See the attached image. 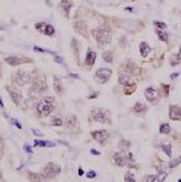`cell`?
Instances as JSON below:
<instances>
[{"label": "cell", "instance_id": "4fadbf2b", "mask_svg": "<svg viewBox=\"0 0 181 182\" xmlns=\"http://www.w3.org/2000/svg\"><path fill=\"white\" fill-rule=\"evenodd\" d=\"M10 95H11L15 104H20V101H21V93L20 92L15 91V89H10Z\"/></svg>", "mask_w": 181, "mask_h": 182}, {"label": "cell", "instance_id": "74e56055", "mask_svg": "<svg viewBox=\"0 0 181 182\" xmlns=\"http://www.w3.org/2000/svg\"><path fill=\"white\" fill-rule=\"evenodd\" d=\"M90 153H92V154H99V152L94 151V150H90Z\"/></svg>", "mask_w": 181, "mask_h": 182}, {"label": "cell", "instance_id": "4dcf8cb0", "mask_svg": "<svg viewBox=\"0 0 181 182\" xmlns=\"http://www.w3.org/2000/svg\"><path fill=\"white\" fill-rule=\"evenodd\" d=\"M181 162V156H180V158H179V159H178V160H175V162H173V163H172V162H170V164H169V166H170V168H173V166H175V165H176V164H179V163H180Z\"/></svg>", "mask_w": 181, "mask_h": 182}, {"label": "cell", "instance_id": "52a82bcc", "mask_svg": "<svg viewBox=\"0 0 181 182\" xmlns=\"http://www.w3.org/2000/svg\"><path fill=\"white\" fill-rule=\"evenodd\" d=\"M93 118H94V121L99 122V123H104V122L108 123V122H109L106 114L103 112L101 110H97V111H94V112H93Z\"/></svg>", "mask_w": 181, "mask_h": 182}, {"label": "cell", "instance_id": "5bb4252c", "mask_svg": "<svg viewBox=\"0 0 181 182\" xmlns=\"http://www.w3.org/2000/svg\"><path fill=\"white\" fill-rule=\"evenodd\" d=\"M95 58H97V53L90 50L88 53H87V57H86V63H87L88 65H92V64L94 63V61H95Z\"/></svg>", "mask_w": 181, "mask_h": 182}, {"label": "cell", "instance_id": "7a4b0ae2", "mask_svg": "<svg viewBox=\"0 0 181 182\" xmlns=\"http://www.w3.org/2000/svg\"><path fill=\"white\" fill-rule=\"evenodd\" d=\"M36 109H37V112L41 115V116H48L51 112H52V110H53V105H52V103L50 101V99H44V100H41L37 105H36Z\"/></svg>", "mask_w": 181, "mask_h": 182}, {"label": "cell", "instance_id": "603a6c76", "mask_svg": "<svg viewBox=\"0 0 181 182\" xmlns=\"http://www.w3.org/2000/svg\"><path fill=\"white\" fill-rule=\"evenodd\" d=\"M124 181L126 182H135V177L132 173H127L124 176Z\"/></svg>", "mask_w": 181, "mask_h": 182}, {"label": "cell", "instance_id": "ba28073f", "mask_svg": "<svg viewBox=\"0 0 181 182\" xmlns=\"http://www.w3.org/2000/svg\"><path fill=\"white\" fill-rule=\"evenodd\" d=\"M169 117L174 121H179L181 120V107L178 106H172L170 107V112H169Z\"/></svg>", "mask_w": 181, "mask_h": 182}, {"label": "cell", "instance_id": "f1b7e54d", "mask_svg": "<svg viewBox=\"0 0 181 182\" xmlns=\"http://www.w3.org/2000/svg\"><path fill=\"white\" fill-rule=\"evenodd\" d=\"M157 176L156 175H152V176H149L147 177V182H157Z\"/></svg>", "mask_w": 181, "mask_h": 182}, {"label": "cell", "instance_id": "83f0119b", "mask_svg": "<svg viewBox=\"0 0 181 182\" xmlns=\"http://www.w3.org/2000/svg\"><path fill=\"white\" fill-rule=\"evenodd\" d=\"M154 24H156V27H159V28H162L163 30L167 28V26H165L164 23H161V22H154Z\"/></svg>", "mask_w": 181, "mask_h": 182}, {"label": "cell", "instance_id": "2e32d148", "mask_svg": "<svg viewBox=\"0 0 181 182\" xmlns=\"http://www.w3.org/2000/svg\"><path fill=\"white\" fill-rule=\"evenodd\" d=\"M134 89H135V85L132 83L130 81H129L128 83L124 85V92H126V94H130V93H133Z\"/></svg>", "mask_w": 181, "mask_h": 182}, {"label": "cell", "instance_id": "5b68a950", "mask_svg": "<svg viewBox=\"0 0 181 182\" xmlns=\"http://www.w3.org/2000/svg\"><path fill=\"white\" fill-rule=\"evenodd\" d=\"M111 74H112V71H111L110 69L100 68V69H98V70H97L95 76H97L98 79H100L103 82H105V81H108V80H109V77L111 76Z\"/></svg>", "mask_w": 181, "mask_h": 182}, {"label": "cell", "instance_id": "d4e9b609", "mask_svg": "<svg viewBox=\"0 0 181 182\" xmlns=\"http://www.w3.org/2000/svg\"><path fill=\"white\" fill-rule=\"evenodd\" d=\"M55 89H56V92L58 93V94H60L62 93V87H60V83H59V80H55Z\"/></svg>", "mask_w": 181, "mask_h": 182}, {"label": "cell", "instance_id": "44dd1931", "mask_svg": "<svg viewBox=\"0 0 181 182\" xmlns=\"http://www.w3.org/2000/svg\"><path fill=\"white\" fill-rule=\"evenodd\" d=\"M44 33H45L46 35H53V34H55V28H53L51 24H47V26L45 27Z\"/></svg>", "mask_w": 181, "mask_h": 182}, {"label": "cell", "instance_id": "f35d334b", "mask_svg": "<svg viewBox=\"0 0 181 182\" xmlns=\"http://www.w3.org/2000/svg\"><path fill=\"white\" fill-rule=\"evenodd\" d=\"M178 59H181V46H180V51H179V54H178Z\"/></svg>", "mask_w": 181, "mask_h": 182}, {"label": "cell", "instance_id": "cb8c5ba5", "mask_svg": "<svg viewBox=\"0 0 181 182\" xmlns=\"http://www.w3.org/2000/svg\"><path fill=\"white\" fill-rule=\"evenodd\" d=\"M103 58L108 63H111L112 61V53L111 52H105V53H103Z\"/></svg>", "mask_w": 181, "mask_h": 182}, {"label": "cell", "instance_id": "1f68e13d", "mask_svg": "<svg viewBox=\"0 0 181 182\" xmlns=\"http://www.w3.org/2000/svg\"><path fill=\"white\" fill-rule=\"evenodd\" d=\"M95 175H97V174H95L94 171H90V173L87 174V177H88V179H94V177H95Z\"/></svg>", "mask_w": 181, "mask_h": 182}, {"label": "cell", "instance_id": "3957f363", "mask_svg": "<svg viewBox=\"0 0 181 182\" xmlns=\"http://www.w3.org/2000/svg\"><path fill=\"white\" fill-rule=\"evenodd\" d=\"M11 79H12L13 83H16L18 86H24L26 83H28L30 81V75L24 71H18V72H15Z\"/></svg>", "mask_w": 181, "mask_h": 182}, {"label": "cell", "instance_id": "ab89813d", "mask_svg": "<svg viewBox=\"0 0 181 182\" xmlns=\"http://www.w3.org/2000/svg\"><path fill=\"white\" fill-rule=\"evenodd\" d=\"M0 105H1V107H4V104H2V101H1V98H0Z\"/></svg>", "mask_w": 181, "mask_h": 182}, {"label": "cell", "instance_id": "d6a6232c", "mask_svg": "<svg viewBox=\"0 0 181 182\" xmlns=\"http://www.w3.org/2000/svg\"><path fill=\"white\" fill-rule=\"evenodd\" d=\"M33 130V133L35 134V135H37V136H42V133L41 131H39V130H36V129H31Z\"/></svg>", "mask_w": 181, "mask_h": 182}, {"label": "cell", "instance_id": "8992f818", "mask_svg": "<svg viewBox=\"0 0 181 182\" xmlns=\"http://www.w3.org/2000/svg\"><path fill=\"white\" fill-rule=\"evenodd\" d=\"M92 135H93V138H94L98 142H100V144H103L104 141H106V140L109 139V133H108L106 130H98V131H94Z\"/></svg>", "mask_w": 181, "mask_h": 182}, {"label": "cell", "instance_id": "30bf717a", "mask_svg": "<svg viewBox=\"0 0 181 182\" xmlns=\"http://www.w3.org/2000/svg\"><path fill=\"white\" fill-rule=\"evenodd\" d=\"M29 180L31 182H46V176L40 175V174H29Z\"/></svg>", "mask_w": 181, "mask_h": 182}, {"label": "cell", "instance_id": "d6986e66", "mask_svg": "<svg viewBox=\"0 0 181 182\" xmlns=\"http://www.w3.org/2000/svg\"><path fill=\"white\" fill-rule=\"evenodd\" d=\"M6 63H9L10 65H18L20 61L16 57H9V58H6Z\"/></svg>", "mask_w": 181, "mask_h": 182}, {"label": "cell", "instance_id": "ac0fdd59", "mask_svg": "<svg viewBox=\"0 0 181 182\" xmlns=\"http://www.w3.org/2000/svg\"><path fill=\"white\" fill-rule=\"evenodd\" d=\"M62 7L65 10V13H68V12H69V9L71 7L70 0H63V1H62Z\"/></svg>", "mask_w": 181, "mask_h": 182}, {"label": "cell", "instance_id": "d590c367", "mask_svg": "<svg viewBox=\"0 0 181 182\" xmlns=\"http://www.w3.org/2000/svg\"><path fill=\"white\" fill-rule=\"evenodd\" d=\"M24 150H26V152H31V150H30V147H29V146H27V145L24 146Z\"/></svg>", "mask_w": 181, "mask_h": 182}, {"label": "cell", "instance_id": "484cf974", "mask_svg": "<svg viewBox=\"0 0 181 182\" xmlns=\"http://www.w3.org/2000/svg\"><path fill=\"white\" fill-rule=\"evenodd\" d=\"M145 109V106L143 105V104H140V103H138L135 106H134V111H137V112H140V111H143Z\"/></svg>", "mask_w": 181, "mask_h": 182}, {"label": "cell", "instance_id": "277c9868", "mask_svg": "<svg viewBox=\"0 0 181 182\" xmlns=\"http://www.w3.org/2000/svg\"><path fill=\"white\" fill-rule=\"evenodd\" d=\"M44 171H45V176H46V177L52 179V177H55L56 175H58V174H59L60 168L58 166V165L53 164V163H48V164L45 166Z\"/></svg>", "mask_w": 181, "mask_h": 182}, {"label": "cell", "instance_id": "7c38bea8", "mask_svg": "<svg viewBox=\"0 0 181 182\" xmlns=\"http://www.w3.org/2000/svg\"><path fill=\"white\" fill-rule=\"evenodd\" d=\"M151 52V47L146 44V42H141L140 44V53H141V56H144V57H146L149 53Z\"/></svg>", "mask_w": 181, "mask_h": 182}, {"label": "cell", "instance_id": "8d00e7d4", "mask_svg": "<svg viewBox=\"0 0 181 182\" xmlns=\"http://www.w3.org/2000/svg\"><path fill=\"white\" fill-rule=\"evenodd\" d=\"M97 95H98L97 93H92V94H90V99H92V98H95Z\"/></svg>", "mask_w": 181, "mask_h": 182}, {"label": "cell", "instance_id": "836d02e7", "mask_svg": "<svg viewBox=\"0 0 181 182\" xmlns=\"http://www.w3.org/2000/svg\"><path fill=\"white\" fill-rule=\"evenodd\" d=\"M55 61H57L58 64H63V59H62L60 57H58V56H56V57H55Z\"/></svg>", "mask_w": 181, "mask_h": 182}, {"label": "cell", "instance_id": "e0dca14e", "mask_svg": "<svg viewBox=\"0 0 181 182\" xmlns=\"http://www.w3.org/2000/svg\"><path fill=\"white\" fill-rule=\"evenodd\" d=\"M157 35H158V37L162 40V41H168V34L165 33V31L161 30V29H157Z\"/></svg>", "mask_w": 181, "mask_h": 182}, {"label": "cell", "instance_id": "ffe728a7", "mask_svg": "<svg viewBox=\"0 0 181 182\" xmlns=\"http://www.w3.org/2000/svg\"><path fill=\"white\" fill-rule=\"evenodd\" d=\"M159 131L161 133H163V134H168L169 131H170V127H169V124H162L161 127H159Z\"/></svg>", "mask_w": 181, "mask_h": 182}, {"label": "cell", "instance_id": "f546056e", "mask_svg": "<svg viewBox=\"0 0 181 182\" xmlns=\"http://www.w3.org/2000/svg\"><path fill=\"white\" fill-rule=\"evenodd\" d=\"M52 124H53V125H62V124H63V122H62V120H59V118H57V120L55 118L53 122H52Z\"/></svg>", "mask_w": 181, "mask_h": 182}, {"label": "cell", "instance_id": "60d3db41", "mask_svg": "<svg viewBox=\"0 0 181 182\" xmlns=\"http://www.w3.org/2000/svg\"><path fill=\"white\" fill-rule=\"evenodd\" d=\"M1 147H2V146H1V140H0V151H1Z\"/></svg>", "mask_w": 181, "mask_h": 182}, {"label": "cell", "instance_id": "6da1fadb", "mask_svg": "<svg viewBox=\"0 0 181 182\" xmlns=\"http://www.w3.org/2000/svg\"><path fill=\"white\" fill-rule=\"evenodd\" d=\"M93 34H95L97 41L100 45H108L112 39V33L109 27H100L99 29L93 30Z\"/></svg>", "mask_w": 181, "mask_h": 182}, {"label": "cell", "instance_id": "8fae6325", "mask_svg": "<svg viewBox=\"0 0 181 182\" xmlns=\"http://www.w3.org/2000/svg\"><path fill=\"white\" fill-rule=\"evenodd\" d=\"M114 159H115V163H116L119 166H123V165L126 164V157H124L122 153H116L115 157H114Z\"/></svg>", "mask_w": 181, "mask_h": 182}, {"label": "cell", "instance_id": "7402d4cb", "mask_svg": "<svg viewBox=\"0 0 181 182\" xmlns=\"http://www.w3.org/2000/svg\"><path fill=\"white\" fill-rule=\"evenodd\" d=\"M161 149H162L163 151L165 152V153H167V154L169 156V157L172 156V146H170V145H167V144H163V145L161 146Z\"/></svg>", "mask_w": 181, "mask_h": 182}, {"label": "cell", "instance_id": "9c48e42d", "mask_svg": "<svg viewBox=\"0 0 181 182\" xmlns=\"http://www.w3.org/2000/svg\"><path fill=\"white\" fill-rule=\"evenodd\" d=\"M145 96H146V99H149L151 101H153V100H156L157 99V96H158V94H157V92L154 88H147L146 91H145Z\"/></svg>", "mask_w": 181, "mask_h": 182}, {"label": "cell", "instance_id": "9a60e30c", "mask_svg": "<svg viewBox=\"0 0 181 182\" xmlns=\"http://www.w3.org/2000/svg\"><path fill=\"white\" fill-rule=\"evenodd\" d=\"M33 88H34V89H36L37 92H41L46 88V85H45V82H42V81H35V82H34V87H33Z\"/></svg>", "mask_w": 181, "mask_h": 182}, {"label": "cell", "instance_id": "e575fe53", "mask_svg": "<svg viewBox=\"0 0 181 182\" xmlns=\"http://www.w3.org/2000/svg\"><path fill=\"white\" fill-rule=\"evenodd\" d=\"M11 121L13 122V123H15V124H16V125H17V127H18V128H20V129H21V128H22V127H21V124H20V123H18V122L16 121V120H11Z\"/></svg>", "mask_w": 181, "mask_h": 182}, {"label": "cell", "instance_id": "4316f807", "mask_svg": "<svg viewBox=\"0 0 181 182\" xmlns=\"http://www.w3.org/2000/svg\"><path fill=\"white\" fill-rule=\"evenodd\" d=\"M47 145V141H39V140H35V146H39V147H44Z\"/></svg>", "mask_w": 181, "mask_h": 182}]
</instances>
